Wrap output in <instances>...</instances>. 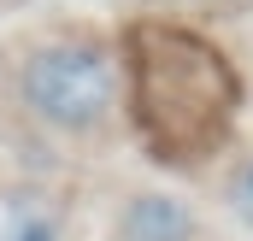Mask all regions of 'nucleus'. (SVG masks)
Segmentation results:
<instances>
[{"label": "nucleus", "mask_w": 253, "mask_h": 241, "mask_svg": "<svg viewBox=\"0 0 253 241\" xmlns=\"http://www.w3.org/2000/svg\"><path fill=\"white\" fill-rule=\"evenodd\" d=\"M118 241H194V212L171 194H135L118 218Z\"/></svg>", "instance_id": "nucleus-2"}, {"label": "nucleus", "mask_w": 253, "mask_h": 241, "mask_svg": "<svg viewBox=\"0 0 253 241\" xmlns=\"http://www.w3.org/2000/svg\"><path fill=\"white\" fill-rule=\"evenodd\" d=\"M0 241H59V218L36 194H0Z\"/></svg>", "instance_id": "nucleus-3"}, {"label": "nucleus", "mask_w": 253, "mask_h": 241, "mask_svg": "<svg viewBox=\"0 0 253 241\" xmlns=\"http://www.w3.org/2000/svg\"><path fill=\"white\" fill-rule=\"evenodd\" d=\"M118 100V71L100 47L59 41L24 65V106L53 129H94Z\"/></svg>", "instance_id": "nucleus-1"}, {"label": "nucleus", "mask_w": 253, "mask_h": 241, "mask_svg": "<svg viewBox=\"0 0 253 241\" xmlns=\"http://www.w3.org/2000/svg\"><path fill=\"white\" fill-rule=\"evenodd\" d=\"M230 206H236V218L253 230V159L236 171V177H230Z\"/></svg>", "instance_id": "nucleus-4"}]
</instances>
